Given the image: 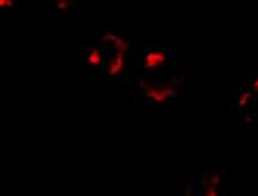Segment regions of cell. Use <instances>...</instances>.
I'll return each mask as SVG.
<instances>
[{"label":"cell","mask_w":258,"mask_h":196,"mask_svg":"<svg viewBox=\"0 0 258 196\" xmlns=\"http://www.w3.org/2000/svg\"><path fill=\"white\" fill-rule=\"evenodd\" d=\"M160 54H151V55H149L148 56V63L150 66H156L157 63H160L162 59L163 58H158L157 59V57H160Z\"/></svg>","instance_id":"1"}]
</instances>
